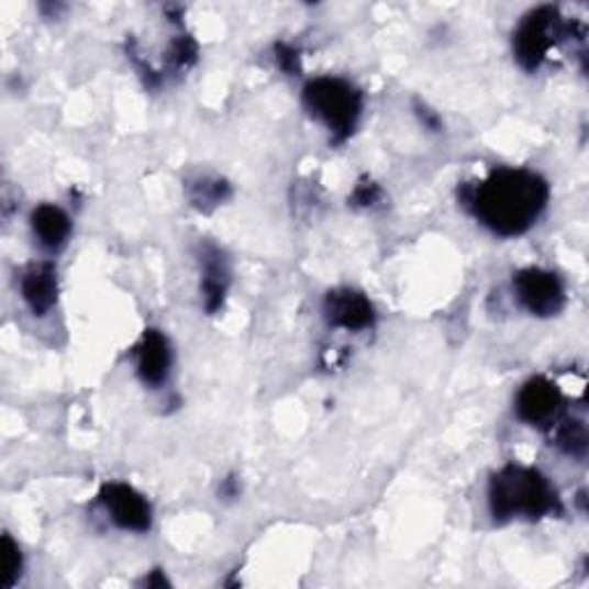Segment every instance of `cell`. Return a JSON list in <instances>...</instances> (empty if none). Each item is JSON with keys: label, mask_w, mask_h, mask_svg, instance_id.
Returning a JSON list of instances; mask_svg holds the SVG:
<instances>
[{"label": "cell", "mask_w": 589, "mask_h": 589, "mask_svg": "<svg viewBox=\"0 0 589 589\" xmlns=\"http://www.w3.org/2000/svg\"><path fill=\"white\" fill-rule=\"evenodd\" d=\"M553 442L564 454L582 458L587 452V442H589L585 420H578V416H567V420H562L555 426Z\"/></svg>", "instance_id": "4fadbf2b"}, {"label": "cell", "mask_w": 589, "mask_h": 589, "mask_svg": "<svg viewBox=\"0 0 589 589\" xmlns=\"http://www.w3.org/2000/svg\"><path fill=\"white\" fill-rule=\"evenodd\" d=\"M100 502L107 507L111 521L127 532H147L153 527V507L138 490L127 484H104Z\"/></svg>", "instance_id": "8992f818"}, {"label": "cell", "mask_w": 589, "mask_h": 589, "mask_svg": "<svg viewBox=\"0 0 589 589\" xmlns=\"http://www.w3.org/2000/svg\"><path fill=\"white\" fill-rule=\"evenodd\" d=\"M325 321L332 327H341L348 332H362L374 327L376 323V311L374 304L368 302V298L359 290L353 288H336L325 294L323 302Z\"/></svg>", "instance_id": "52a82bcc"}, {"label": "cell", "mask_w": 589, "mask_h": 589, "mask_svg": "<svg viewBox=\"0 0 589 589\" xmlns=\"http://www.w3.org/2000/svg\"><path fill=\"white\" fill-rule=\"evenodd\" d=\"M304 107L332 132L334 143H343L357 127L364 97L346 79L318 77L304 86Z\"/></svg>", "instance_id": "3957f363"}, {"label": "cell", "mask_w": 589, "mask_h": 589, "mask_svg": "<svg viewBox=\"0 0 589 589\" xmlns=\"http://www.w3.org/2000/svg\"><path fill=\"white\" fill-rule=\"evenodd\" d=\"M231 284V269L229 263L216 247H205L203 252V300H205V311L216 313L224 307L226 292Z\"/></svg>", "instance_id": "8fae6325"}, {"label": "cell", "mask_w": 589, "mask_h": 589, "mask_svg": "<svg viewBox=\"0 0 589 589\" xmlns=\"http://www.w3.org/2000/svg\"><path fill=\"white\" fill-rule=\"evenodd\" d=\"M562 408V391L548 378L536 376L527 380L519 397H515V412L530 426H551L557 420Z\"/></svg>", "instance_id": "ba28073f"}, {"label": "cell", "mask_w": 589, "mask_h": 589, "mask_svg": "<svg viewBox=\"0 0 589 589\" xmlns=\"http://www.w3.org/2000/svg\"><path fill=\"white\" fill-rule=\"evenodd\" d=\"M21 569H23L21 551L10 534H3V542H0V587L3 589L14 587L21 576Z\"/></svg>", "instance_id": "5bb4252c"}, {"label": "cell", "mask_w": 589, "mask_h": 589, "mask_svg": "<svg viewBox=\"0 0 589 589\" xmlns=\"http://www.w3.org/2000/svg\"><path fill=\"white\" fill-rule=\"evenodd\" d=\"M134 353L141 380L151 387H159L170 371V346L166 336L157 330H145Z\"/></svg>", "instance_id": "9c48e42d"}, {"label": "cell", "mask_w": 589, "mask_h": 589, "mask_svg": "<svg viewBox=\"0 0 589 589\" xmlns=\"http://www.w3.org/2000/svg\"><path fill=\"white\" fill-rule=\"evenodd\" d=\"M380 196H382V191L374 180H362L355 187L351 201H353V205H359V208H371L380 201Z\"/></svg>", "instance_id": "e0dca14e"}, {"label": "cell", "mask_w": 589, "mask_h": 589, "mask_svg": "<svg viewBox=\"0 0 589 589\" xmlns=\"http://www.w3.org/2000/svg\"><path fill=\"white\" fill-rule=\"evenodd\" d=\"M513 290L521 304L536 318L557 315L567 304V292L559 277L542 267H527L513 275Z\"/></svg>", "instance_id": "5b68a950"}, {"label": "cell", "mask_w": 589, "mask_h": 589, "mask_svg": "<svg viewBox=\"0 0 589 589\" xmlns=\"http://www.w3.org/2000/svg\"><path fill=\"white\" fill-rule=\"evenodd\" d=\"M229 193H231V189L226 182L203 180V182L191 187V203L201 210H210V208L219 205L221 201H226Z\"/></svg>", "instance_id": "9a60e30c"}, {"label": "cell", "mask_w": 589, "mask_h": 589, "mask_svg": "<svg viewBox=\"0 0 589 589\" xmlns=\"http://www.w3.org/2000/svg\"><path fill=\"white\" fill-rule=\"evenodd\" d=\"M170 60H174L176 69H185L196 60V44L189 35H182L170 44Z\"/></svg>", "instance_id": "2e32d148"}, {"label": "cell", "mask_w": 589, "mask_h": 589, "mask_svg": "<svg viewBox=\"0 0 589 589\" xmlns=\"http://www.w3.org/2000/svg\"><path fill=\"white\" fill-rule=\"evenodd\" d=\"M23 302L35 315H46L58 302V273L52 263L33 265L21 279Z\"/></svg>", "instance_id": "30bf717a"}, {"label": "cell", "mask_w": 589, "mask_h": 589, "mask_svg": "<svg viewBox=\"0 0 589 589\" xmlns=\"http://www.w3.org/2000/svg\"><path fill=\"white\" fill-rule=\"evenodd\" d=\"M488 504L498 523H507L511 519L538 521L562 511L557 490L551 481L538 470L513 463L504 465L490 479Z\"/></svg>", "instance_id": "7a4b0ae2"}, {"label": "cell", "mask_w": 589, "mask_h": 589, "mask_svg": "<svg viewBox=\"0 0 589 589\" xmlns=\"http://www.w3.org/2000/svg\"><path fill=\"white\" fill-rule=\"evenodd\" d=\"M147 587H168L170 582L166 580V576H162V571H153L151 576H147L145 580H143Z\"/></svg>", "instance_id": "d6986e66"}, {"label": "cell", "mask_w": 589, "mask_h": 589, "mask_svg": "<svg viewBox=\"0 0 589 589\" xmlns=\"http://www.w3.org/2000/svg\"><path fill=\"white\" fill-rule=\"evenodd\" d=\"M221 493H224L226 498H235V496L240 493V488L235 486L233 479H226V481H224V488H221Z\"/></svg>", "instance_id": "ffe728a7"}, {"label": "cell", "mask_w": 589, "mask_h": 589, "mask_svg": "<svg viewBox=\"0 0 589 589\" xmlns=\"http://www.w3.org/2000/svg\"><path fill=\"white\" fill-rule=\"evenodd\" d=\"M275 52H277V63H279V67L284 71L300 74L302 65H300V52H298V48H292L288 44H277Z\"/></svg>", "instance_id": "ac0fdd59"}, {"label": "cell", "mask_w": 589, "mask_h": 589, "mask_svg": "<svg viewBox=\"0 0 589 589\" xmlns=\"http://www.w3.org/2000/svg\"><path fill=\"white\" fill-rule=\"evenodd\" d=\"M31 224H33L37 240L46 249L63 247L71 233V221L65 214V210H60L58 205H48V203L33 210Z\"/></svg>", "instance_id": "7c38bea8"}, {"label": "cell", "mask_w": 589, "mask_h": 589, "mask_svg": "<svg viewBox=\"0 0 589 589\" xmlns=\"http://www.w3.org/2000/svg\"><path fill=\"white\" fill-rule=\"evenodd\" d=\"M578 26L580 23L564 21L557 8H536L521 21V26L513 33V56L525 71H534L542 67V63L551 54V48L559 40L569 35L574 37V29Z\"/></svg>", "instance_id": "277c9868"}, {"label": "cell", "mask_w": 589, "mask_h": 589, "mask_svg": "<svg viewBox=\"0 0 589 589\" xmlns=\"http://www.w3.org/2000/svg\"><path fill=\"white\" fill-rule=\"evenodd\" d=\"M460 203L500 237L527 233L548 205V182L527 168H498L477 185H465Z\"/></svg>", "instance_id": "6da1fadb"}]
</instances>
